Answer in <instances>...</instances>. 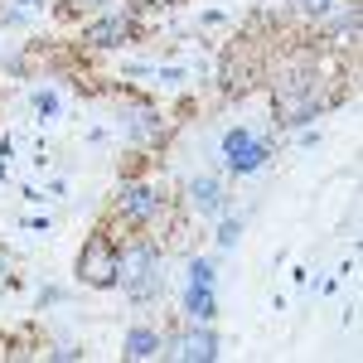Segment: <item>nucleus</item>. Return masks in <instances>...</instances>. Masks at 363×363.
I'll return each mask as SVG.
<instances>
[{
  "instance_id": "f257e3e1",
  "label": "nucleus",
  "mask_w": 363,
  "mask_h": 363,
  "mask_svg": "<svg viewBox=\"0 0 363 363\" xmlns=\"http://www.w3.org/2000/svg\"><path fill=\"white\" fill-rule=\"evenodd\" d=\"M160 262H165V247L150 238V233H136L121 242V272H116V286L136 301V306H150L160 296Z\"/></svg>"
},
{
  "instance_id": "f03ea898",
  "label": "nucleus",
  "mask_w": 363,
  "mask_h": 363,
  "mask_svg": "<svg viewBox=\"0 0 363 363\" xmlns=\"http://www.w3.org/2000/svg\"><path fill=\"white\" fill-rule=\"evenodd\" d=\"M78 281L92 286V291H107L116 286V272H121V238H116L112 228H92L87 233V242L78 247Z\"/></svg>"
},
{
  "instance_id": "7ed1b4c3",
  "label": "nucleus",
  "mask_w": 363,
  "mask_h": 363,
  "mask_svg": "<svg viewBox=\"0 0 363 363\" xmlns=\"http://www.w3.org/2000/svg\"><path fill=\"white\" fill-rule=\"evenodd\" d=\"M165 213V194L150 184V179H131V184H121L112 199V223L126 228V233H145V228H155V218Z\"/></svg>"
},
{
  "instance_id": "20e7f679",
  "label": "nucleus",
  "mask_w": 363,
  "mask_h": 363,
  "mask_svg": "<svg viewBox=\"0 0 363 363\" xmlns=\"http://www.w3.org/2000/svg\"><path fill=\"white\" fill-rule=\"evenodd\" d=\"M218 155H223V165L233 169V174H257V169L272 160V140H257L247 126H233V131H223V140H218Z\"/></svg>"
},
{
  "instance_id": "39448f33",
  "label": "nucleus",
  "mask_w": 363,
  "mask_h": 363,
  "mask_svg": "<svg viewBox=\"0 0 363 363\" xmlns=\"http://www.w3.org/2000/svg\"><path fill=\"white\" fill-rule=\"evenodd\" d=\"M184 203H189V213H199V218H223L228 213V184L218 174H194L189 189H184Z\"/></svg>"
},
{
  "instance_id": "423d86ee",
  "label": "nucleus",
  "mask_w": 363,
  "mask_h": 363,
  "mask_svg": "<svg viewBox=\"0 0 363 363\" xmlns=\"http://www.w3.org/2000/svg\"><path fill=\"white\" fill-rule=\"evenodd\" d=\"M136 34V15L131 10H107L97 25H87V44L92 49H116V44H126Z\"/></svg>"
},
{
  "instance_id": "0eeeda50",
  "label": "nucleus",
  "mask_w": 363,
  "mask_h": 363,
  "mask_svg": "<svg viewBox=\"0 0 363 363\" xmlns=\"http://www.w3.org/2000/svg\"><path fill=\"white\" fill-rule=\"evenodd\" d=\"M174 354H179L184 363H213L218 354H223V339L213 335L208 325H194V330H184V335H179Z\"/></svg>"
},
{
  "instance_id": "6e6552de",
  "label": "nucleus",
  "mask_w": 363,
  "mask_h": 363,
  "mask_svg": "<svg viewBox=\"0 0 363 363\" xmlns=\"http://www.w3.org/2000/svg\"><path fill=\"white\" fill-rule=\"evenodd\" d=\"M121 354L126 359H160L165 354V335L155 330V325H136V330H126V339H121Z\"/></svg>"
},
{
  "instance_id": "1a4fd4ad",
  "label": "nucleus",
  "mask_w": 363,
  "mask_h": 363,
  "mask_svg": "<svg viewBox=\"0 0 363 363\" xmlns=\"http://www.w3.org/2000/svg\"><path fill=\"white\" fill-rule=\"evenodd\" d=\"M126 131H131L140 145H155V140L165 136V116L155 112V107H136V112L126 116Z\"/></svg>"
},
{
  "instance_id": "9d476101",
  "label": "nucleus",
  "mask_w": 363,
  "mask_h": 363,
  "mask_svg": "<svg viewBox=\"0 0 363 363\" xmlns=\"http://www.w3.org/2000/svg\"><path fill=\"white\" fill-rule=\"evenodd\" d=\"M184 315H189L194 325H213V315H218L213 286H199V281H189V296H184Z\"/></svg>"
},
{
  "instance_id": "9b49d317",
  "label": "nucleus",
  "mask_w": 363,
  "mask_h": 363,
  "mask_svg": "<svg viewBox=\"0 0 363 363\" xmlns=\"http://www.w3.org/2000/svg\"><path fill=\"white\" fill-rule=\"evenodd\" d=\"M29 112H34V121L39 126H49V121H58V112H63V97H58V87H34L29 92Z\"/></svg>"
},
{
  "instance_id": "f8f14e48",
  "label": "nucleus",
  "mask_w": 363,
  "mask_h": 363,
  "mask_svg": "<svg viewBox=\"0 0 363 363\" xmlns=\"http://www.w3.org/2000/svg\"><path fill=\"white\" fill-rule=\"evenodd\" d=\"M296 5V15H306V20H330L339 10V0H291Z\"/></svg>"
},
{
  "instance_id": "ddd939ff",
  "label": "nucleus",
  "mask_w": 363,
  "mask_h": 363,
  "mask_svg": "<svg viewBox=\"0 0 363 363\" xmlns=\"http://www.w3.org/2000/svg\"><path fill=\"white\" fill-rule=\"evenodd\" d=\"M189 281H199V286H213V281H218V267H213L208 257H189Z\"/></svg>"
},
{
  "instance_id": "4468645a",
  "label": "nucleus",
  "mask_w": 363,
  "mask_h": 363,
  "mask_svg": "<svg viewBox=\"0 0 363 363\" xmlns=\"http://www.w3.org/2000/svg\"><path fill=\"white\" fill-rule=\"evenodd\" d=\"M238 238H242V218H218V247H238Z\"/></svg>"
},
{
  "instance_id": "2eb2a0df",
  "label": "nucleus",
  "mask_w": 363,
  "mask_h": 363,
  "mask_svg": "<svg viewBox=\"0 0 363 363\" xmlns=\"http://www.w3.org/2000/svg\"><path fill=\"white\" fill-rule=\"evenodd\" d=\"M49 359H83V349H73V344H63V349H49Z\"/></svg>"
},
{
  "instance_id": "dca6fc26",
  "label": "nucleus",
  "mask_w": 363,
  "mask_h": 363,
  "mask_svg": "<svg viewBox=\"0 0 363 363\" xmlns=\"http://www.w3.org/2000/svg\"><path fill=\"white\" fill-rule=\"evenodd\" d=\"M54 301H63V291H58V286H49V291H39V306H54Z\"/></svg>"
},
{
  "instance_id": "f3484780",
  "label": "nucleus",
  "mask_w": 363,
  "mask_h": 363,
  "mask_svg": "<svg viewBox=\"0 0 363 363\" xmlns=\"http://www.w3.org/2000/svg\"><path fill=\"white\" fill-rule=\"evenodd\" d=\"M0 281H5V286H15V277H10V252H0Z\"/></svg>"
},
{
  "instance_id": "a211bd4d",
  "label": "nucleus",
  "mask_w": 363,
  "mask_h": 363,
  "mask_svg": "<svg viewBox=\"0 0 363 363\" xmlns=\"http://www.w3.org/2000/svg\"><path fill=\"white\" fill-rule=\"evenodd\" d=\"M15 5H20V10H34V5H39V0H15Z\"/></svg>"
},
{
  "instance_id": "6ab92c4d",
  "label": "nucleus",
  "mask_w": 363,
  "mask_h": 363,
  "mask_svg": "<svg viewBox=\"0 0 363 363\" xmlns=\"http://www.w3.org/2000/svg\"><path fill=\"white\" fill-rule=\"evenodd\" d=\"M5 179H10V169H5V160H0V184H5Z\"/></svg>"
},
{
  "instance_id": "aec40b11",
  "label": "nucleus",
  "mask_w": 363,
  "mask_h": 363,
  "mask_svg": "<svg viewBox=\"0 0 363 363\" xmlns=\"http://www.w3.org/2000/svg\"><path fill=\"white\" fill-rule=\"evenodd\" d=\"M92 5H112V0H92Z\"/></svg>"
}]
</instances>
